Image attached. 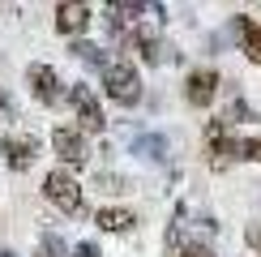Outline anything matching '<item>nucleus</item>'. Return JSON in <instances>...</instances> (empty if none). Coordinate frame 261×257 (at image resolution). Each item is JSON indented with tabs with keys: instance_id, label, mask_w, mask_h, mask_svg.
Here are the masks:
<instances>
[{
	"instance_id": "2",
	"label": "nucleus",
	"mask_w": 261,
	"mask_h": 257,
	"mask_svg": "<svg viewBox=\"0 0 261 257\" xmlns=\"http://www.w3.org/2000/svg\"><path fill=\"white\" fill-rule=\"evenodd\" d=\"M43 197H47L56 210H64V214H77L82 210V185L73 180L69 167H56V171L43 176Z\"/></svg>"
},
{
	"instance_id": "15",
	"label": "nucleus",
	"mask_w": 261,
	"mask_h": 257,
	"mask_svg": "<svg viewBox=\"0 0 261 257\" xmlns=\"http://www.w3.org/2000/svg\"><path fill=\"white\" fill-rule=\"evenodd\" d=\"M99 189H107V193H124V189H128V180H124V176H116V171H103V176H99Z\"/></svg>"
},
{
	"instance_id": "14",
	"label": "nucleus",
	"mask_w": 261,
	"mask_h": 257,
	"mask_svg": "<svg viewBox=\"0 0 261 257\" xmlns=\"http://www.w3.org/2000/svg\"><path fill=\"white\" fill-rule=\"evenodd\" d=\"M39 257H69V253H64V240H60V236H43Z\"/></svg>"
},
{
	"instance_id": "5",
	"label": "nucleus",
	"mask_w": 261,
	"mask_h": 257,
	"mask_svg": "<svg viewBox=\"0 0 261 257\" xmlns=\"http://www.w3.org/2000/svg\"><path fill=\"white\" fill-rule=\"evenodd\" d=\"M26 82H30V94H35L39 103H47V107H56V103L64 99V82L56 78L51 64H30V69H26Z\"/></svg>"
},
{
	"instance_id": "12",
	"label": "nucleus",
	"mask_w": 261,
	"mask_h": 257,
	"mask_svg": "<svg viewBox=\"0 0 261 257\" xmlns=\"http://www.w3.org/2000/svg\"><path fill=\"white\" fill-rule=\"evenodd\" d=\"M128 43L141 52V60H146V64H159V60H163V43H159V35H150V30L137 26L133 35H128Z\"/></svg>"
},
{
	"instance_id": "3",
	"label": "nucleus",
	"mask_w": 261,
	"mask_h": 257,
	"mask_svg": "<svg viewBox=\"0 0 261 257\" xmlns=\"http://www.w3.org/2000/svg\"><path fill=\"white\" fill-rule=\"evenodd\" d=\"M69 103H73V112H77V124L86 128V133H103L107 116H103V107H99V99H94L90 86H73V90H69Z\"/></svg>"
},
{
	"instance_id": "10",
	"label": "nucleus",
	"mask_w": 261,
	"mask_h": 257,
	"mask_svg": "<svg viewBox=\"0 0 261 257\" xmlns=\"http://www.w3.org/2000/svg\"><path fill=\"white\" fill-rule=\"evenodd\" d=\"M94 223H99V232H128L137 223V214L124 210V206H103L99 214H94Z\"/></svg>"
},
{
	"instance_id": "20",
	"label": "nucleus",
	"mask_w": 261,
	"mask_h": 257,
	"mask_svg": "<svg viewBox=\"0 0 261 257\" xmlns=\"http://www.w3.org/2000/svg\"><path fill=\"white\" fill-rule=\"evenodd\" d=\"M0 257H17V253H9V249H5V253H0Z\"/></svg>"
},
{
	"instance_id": "11",
	"label": "nucleus",
	"mask_w": 261,
	"mask_h": 257,
	"mask_svg": "<svg viewBox=\"0 0 261 257\" xmlns=\"http://www.w3.org/2000/svg\"><path fill=\"white\" fill-rule=\"evenodd\" d=\"M133 155L150 159V163H163V159H167V137H163V133H141L133 142Z\"/></svg>"
},
{
	"instance_id": "19",
	"label": "nucleus",
	"mask_w": 261,
	"mask_h": 257,
	"mask_svg": "<svg viewBox=\"0 0 261 257\" xmlns=\"http://www.w3.org/2000/svg\"><path fill=\"white\" fill-rule=\"evenodd\" d=\"M184 257H214V253H205V249H184Z\"/></svg>"
},
{
	"instance_id": "16",
	"label": "nucleus",
	"mask_w": 261,
	"mask_h": 257,
	"mask_svg": "<svg viewBox=\"0 0 261 257\" xmlns=\"http://www.w3.org/2000/svg\"><path fill=\"white\" fill-rule=\"evenodd\" d=\"M240 159H253V163H261V137H240Z\"/></svg>"
},
{
	"instance_id": "9",
	"label": "nucleus",
	"mask_w": 261,
	"mask_h": 257,
	"mask_svg": "<svg viewBox=\"0 0 261 257\" xmlns=\"http://www.w3.org/2000/svg\"><path fill=\"white\" fill-rule=\"evenodd\" d=\"M236 39H240V52L253 64H261V21L253 17H236Z\"/></svg>"
},
{
	"instance_id": "18",
	"label": "nucleus",
	"mask_w": 261,
	"mask_h": 257,
	"mask_svg": "<svg viewBox=\"0 0 261 257\" xmlns=\"http://www.w3.org/2000/svg\"><path fill=\"white\" fill-rule=\"evenodd\" d=\"M77 257H99V244H90V240H82V244H77Z\"/></svg>"
},
{
	"instance_id": "6",
	"label": "nucleus",
	"mask_w": 261,
	"mask_h": 257,
	"mask_svg": "<svg viewBox=\"0 0 261 257\" xmlns=\"http://www.w3.org/2000/svg\"><path fill=\"white\" fill-rule=\"evenodd\" d=\"M214 94H219V73L214 69H193L189 78H184V99L193 107H210Z\"/></svg>"
},
{
	"instance_id": "7",
	"label": "nucleus",
	"mask_w": 261,
	"mask_h": 257,
	"mask_svg": "<svg viewBox=\"0 0 261 257\" xmlns=\"http://www.w3.org/2000/svg\"><path fill=\"white\" fill-rule=\"evenodd\" d=\"M5 159H9V167H17V171H26L30 163H35V155H39V142L35 137H26V133H17V137H5Z\"/></svg>"
},
{
	"instance_id": "8",
	"label": "nucleus",
	"mask_w": 261,
	"mask_h": 257,
	"mask_svg": "<svg viewBox=\"0 0 261 257\" xmlns=\"http://www.w3.org/2000/svg\"><path fill=\"white\" fill-rule=\"evenodd\" d=\"M86 26H90V5H77V0L56 5V30L60 35H82Z\"/></svg>"
},
{
	"instance_id": "17",
	"label": "nucleus",
	"mask_w": 261,
	"mask_h": 257,
	"mask_svg": "<svg viewBox=\"0 0 261 257\" xmlns=\"http://www.w3.org/2000/svg\"><path fill=\"white\" fill-rule=\"evenodd\" d=\"M244 244H248V249H253V253L261 257V223H253V227L244 232Z\"/></svg>"
},
{
	"instance_id": "13",
	"label": "nucleus",
	"mask_w": 261,
	"mask_h": 257,
	"mask_svg": "<svg viewBox=\"0 0 261 257\" xmlns=\"http://www.w3.org/2000/svg\"><path fill=\"white\" fill-rule=\"evenodd\" d=\"M73 52H77V60L94 64V69H107V64H112V60H107V52H103V47H94V43H77Z\"/></svg>"
},
{
	"instance_id": "4",
	"label": "nucleus",
	"mask_w": 261,
	"mask_h": 257,
	"mask_svg": "<svg viewBox=\"0 0 261 257\" xmlns=\"http://www.w3.org/2000/svg\"><path fill=\"white\" fill-rule=\"evenodd\" d=\"M51 150L60 155V167H82L86 159H90V150H86V137H82V128H69V124H60L56 133H51Z\"/></svg>"
},
{
	"instance_id": "1",
	"label": "nucleus",
	"mask_w": 261,
	"mask_h": 257,
	"mask_svg": "<svg viewBox=\"0 0 261 257\" xmlns=\"http://www.w3.org/2000/svg\"><path fill=\"white\" fill-rule=\"evenodd\" d=\"M103 90H107V99H116L120 107H133L141 99V73H137V64L133 60H112L103 69Z\"/></svg>"
}]
</instances>
